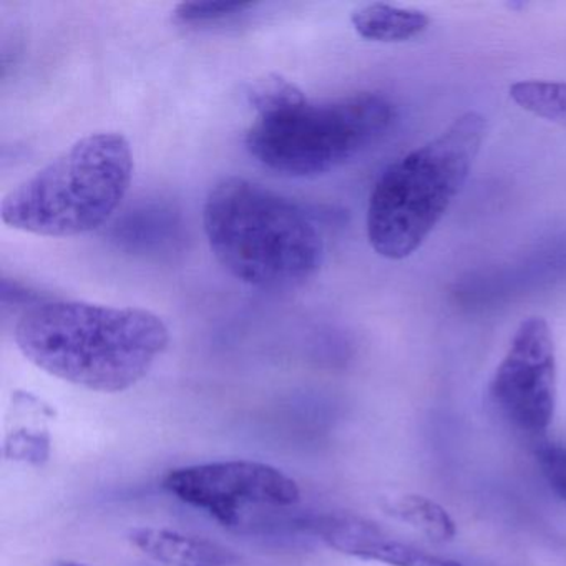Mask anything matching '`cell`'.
Segmentation results:
<instances>
[{
	"label": "cell",
	"mask_w": 566,
	"mask_h": 566,
	"mask_svg": "<svg viewBox=\"0 0 566 566\" xmlns=\"http://www.w3.org/2000/svg\"><path fill=\"white\" fill-rule=\"evenodd\" d=\"M25 359L57 379L95 392H124L150 373L170 344L160 316L140 307L41 301L15 324Z\"/></svg>",
	"instance_id": "1"
},
{
	"label": "cell",
	"mask_w": 566,
	"mask_h": 566,
	"mask_svg": "<svg viewBox=\"0 0 566 566\" xmlns=\"http://www.w3.org/2000/svg\"><path fill=\"white\" fill-rule=\"evenodd\" d=\"M203 224L218 263L256 290H297L323 264L324 238L313 218L247 178H223L211 188Z\"/></svg>",
	"instance_id": "2"
},
{
	"label": "cell",
	"mask_w": 566,
	"mask_h": 566,
	"mask_svg": "<svg viewBox=\"0 0 566 566\" xmlns=\"http://www.w3.org/2000/svg\"><path fill=\"white\" fill-rule=\"evenodd\" d=\"M485 135V117L465 112L382 171L366 218L367 240L379 256L406 260L422 247L465 187Z\"/></svg>",
	"instance_id": "3"
},
{
	"label": "cell",
	"mask_w": 566,
	"mask_h": 566,
	"mask_svg": "<svg viewBox=\"0 0 566 566\" xmlns=\"http://www.w3.org/2000/svg\"><path fill=\"white\" fill-rule=\"evenodd\" d=\"M132 177L134 154L127 138L97 132L9 191L0 214L8 227L38 237L91 233L114 217Z\"/></svg>",
	"instance_id": "4"
},
{
	"label": "cell",
	"mask_w": 566,
	"mask_h": 566,
	"mask_svg": "<svg viewBox=\"0 0 566 566\" xmlns=\"http://www.w3.org/2000/svg\"><path fill=\"white\" fill-rule=\"evenodd\" d=\"M394 120L392 102L373 92L327 102H311L303 95L256 115L244 144L270 170L294 178L319 177L376 145Z\"/></svg>",
	"instance_id": "5"
},
{
	"label": "cell",
	"mask_w": 566,
	"mask_h": 566,
	"mask_svg": "<svg viewBox=\"0 0 566 566\" xmlns=\"http://www.w3.org/2000/svg\"><path fill=\"white\" fill-rule=\"evenodd\" d=\"M558 394L555 339L543 317L520 324L490 380L489 396L496 412L525 436L545 433L552 426Z\"/></svg>",
	"instance_id": "6"
},
{
	"label": "cell",
	"mask_w": 566,
	"mask_h": 566,
	"mask_svg": "<svg viewBox=\"0 0 566 566\" xmlns=\"http://www.w3.org/2000/svg\"><path fill=\"white\" fill-rule=\"evenodd\" d=\"M161 485L180 502L203 510L224 526L238 525L247 506H291L301 500L296 480L254 460L180 467L170 470Z\"/></svg>",
	"instance_id": "7"
},
{
	"label": "cell",
	"mask_w": 566,
	"mask_h": 566,
	"mask_svg": "<svg viewBox=\"0 0 566 566\" xmlns=\"http://www.w3.org/2000/svg\"><path fill=\"white\" fill-rule=\"evenodd\" d=\"M310 528L329 548L364 562L387 566H463L455 559L443 558L417 548L390 535L370 520L350 513L314 516L310 522Z\"/></svg>",
	"instance_id": "8"
},
{
	"label": "cell",
	"mask_w": 566,
	"mask_h": 566,
	"mask_svg": "<svg viewBox=\"0 0 566 566\" xmlns=\"http://www.w3.org/2000/svg\"><path fill=\"white\" fill-rule=\"evenodd\" d=\"M135 548L165 566H238V553L213 539L167 528L142 526L130 532Z\"/></svg>",
	"instance_id": "9"
},
{
	"label": "cell",
	"mask_w": 566,
	"mask_h": 566,
	"mask_svg": "<svg viewBox=\"0 0 566 566\" xmlns=\"http://www.w3.org/2000/svg\"><path fill=\"white\" fill-rule=\"evenodd\" d=\"M350 24L357 35L366 41L399 44L422 35L429 29L430 18L417 9L374 2L353 11Z\"/></svg>",
	"instance_id": "10"
},
{
	"label": "cell",
	"mask_w": 566,
	"mask_h": 566,
	"mask_svg": "<svg viewBox=\"0 0 566 566\" xmlns=\"http://www.w3.org/2000/svg\"><path fill=\"white\" fill-rule=\"evenodd\" d=\"M384 510L432 542H452L457 536V525L450 513L429 496L417 493L394 496L387 500Z\"/></svg>",
	"instance_id": "11"
},
{
	"label": "cell",
	"mask_w": 566,
	"mask_h": 566,
	"mask_svg": "<svg viewBox=\"0 0 566 566\" xmlns=\"http://www.w3.org/2000/svg\"><path fill=\"white\" fill-rule=\"evenodd\" d=\"M175 237V218L170 210L145 207L118 221L114 240L134 250H151Z\"/></svg>",
	"instance_id": "12"
},
{
	"label": "cell",
	"mask_w": 566,
	"mask_h": 566,
	"mask_svg": "<svg viewBox=\"0 0 566 566\" xmlns=\"http://www.w3.org/2000/svg\"><path fill=\"white\" fill-rule=\"evenodd\" d=\"M510 98L528 114L566 130V82H518L510 87Z\"/></svg>",
	"instance_id": "13"
},
{
	"label": "cell",
	"mask_w": 566,
	"mask_h": 566,
	"mask_svg": "<svg viewBox=\"0 0 566 566\" xmlns=\"http://www.w3.org/2000/svg\"><path fill=\"white\" fill-rule=\"evenodd\" d=\"M51 433L45 427H21L6 439V459L41 467L51 457Z\"/></svg>",
	"instance_id": "14"
},
{
	"label": "cell",
	"mask_w": 566,
	"mask_h": 566,
	"mask_svg": "<svg viewBox=\"0 0 566 566\" xmlns=\"http://www.w3.org/2000/svg\"><path fill=\"white\" fill-rule=\"evenodd\" d=\"M253 2H184L174 11L175 22L184 25L210 24V22L224 21V19L238 18L253 9Z\"/></svg>",
	"instance_id": "15"
},
{
	"label": "cell",
	"mask_w": 566,
	"mask_h": 566,
	"mask_svg": "<svg viewBox=\"0 0 566 566\" xmlns=\"http://www.w3.org/2000/svg\"><path fill=\"white\" fill-rule=\"evenodd\" d=\"M536 460L549 489L566 502V449L546 443L536 450Z\"/></svg>",
	"instance_id": "16"
},
{
	"label": "cell",
	"mask_w": 566,
	"mask_h": 566,
	"mask_svg": "<svg viewBox=\"0 0 566 566\" xmlns=\"http://www.w3.org/2000/svg\"><path fill=\"white\" fill-rule=\"evenodd\" d=\"M57 566H87V565H82V563H75V562H62V563H59Z\"/></svg>",
	"instance_id": "17"
}]
</instances>
